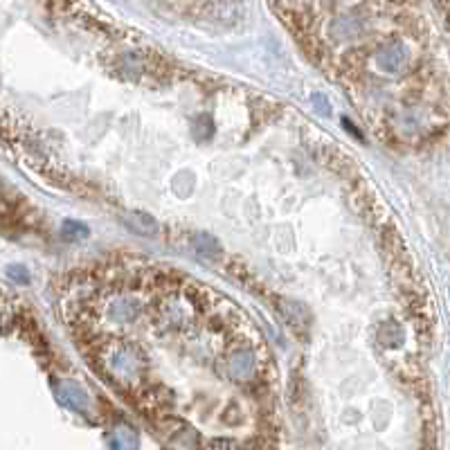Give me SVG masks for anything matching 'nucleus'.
I'll list each match as a JSON object with an SVG mask.
<instances>
[{"label": "nucleus", "instance_id": "1", "mask_svg": "<svg viewBox=\"0 0 450 450\" xmlns=\"http://www.w3.org/2000/svg\"><path fill=\"white\" fill-rule=\"evenodd\" d=\"M405 61H408V50H405L401 43L387 45V48H383L376 57L378 68L383 72H390V75L392 72H399L405 66Z\"/></svg>", "mask_w": 450, "mask_h": 450}, {"label": "nucleus", "instance_id": "2", "mask_svg": "<svg viewBox=\"0 0 450 450\" xmlns=\"http://www.w3.org/2000/svg\"><path fill=\"white\" fill-rule=\"evenodd\" d=\"M122 221L126 228H131L135 234H140V237H156L160 230L156 219L147 212H126Z\"/></svg>", "mask_w": 450, "mask_h": 450}, {"label": "nucleus", "instance_id": "3", "mask_svg": "<svg viewBox=\"0 0 450 450\" xmlns=\"http://www.w3.org/2000/svg\"><path fill=\"white\" fill-rule=\"evenodd\" d=\"M194 248L198 252V257L205 259V261H216L221 257V243L216 241L212 234H196L194 237Z\"/></svg>", "mask_w": 450, "mask_h": 450}, {"label": "nucleus", "instance_id": "4", "mask_svg": "<svg viewBox=\"0 0 450 450\" xmlns=\"http://www.w3.org/2000/svg\"><path fill=\"white\" fill-rule=\"evenodd\" d=\"M403 329L396 322H385L381 329H378V342L387 349L401 347L403 345Z\"/></svg>", "mask_w": 450, "mask_h": 450}, {"label": "nucleus", "instance_id": "5", "mask_svg": "<svg viewBox=\"0 0 450 450\" xmlns=\"http://www.w3.org/2000/svg\"><path fill=\"white\" fill-rule=\"evenodd\" d=\"M252 369V358L248 351H237L232 358H230V374L234 378H246Z\"/></svg>", "mask_w": 450, "mask_h": 450}, {"label": "nucleus", "instance_id": "6", "mask_svg": "<svg viewBox=\"0 0 450 450\" xmlns=\"http://www.w3.org/2000/svg\"><path fill=\"white\" fill-rule=\"evenodd\" d=\"M63 390H66V394H63V403H68L70 408H75V410H84L86 408V394H84L81 387L68 383Z\"/></svg>", "mask_w": 450, "mask_h": 450}, {"label": "nucleus", "instance_id": "7", "mask_svg": "<svg viewBox=\"0 0 450 450\" xmlns=\"http://www.w3.org/2000/svg\"><path fill=\"white\" fill-rule=\"evenodd\" d=\"M111 315L117 320V322H129V320H133L135 315H138V309H133V304L131 302H120L115 306V309L111 311Z\"/></svg>", "mask_w": 450, "mask_h": 450}, {"label": "nucleus", "instance_id": "8", "mask_svg": "<svg viewBox=\"0 0 450 450\" xmlns=\"http://www.w3.org/2000/svg\"><path fill=\"white\" fill-rule=\"evenodd\" d=\"M63 232H66L68 239H72V241H81V239L88 237V228L79 221H66L63 223Z\"/></svg>", "mask_w": 450, "mask_h": 450}]
</instances>
